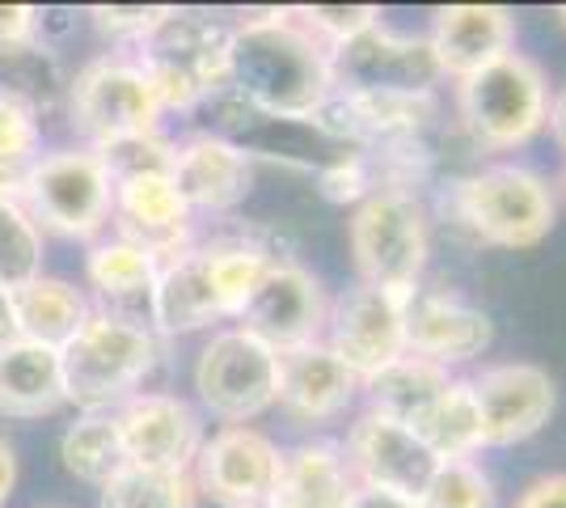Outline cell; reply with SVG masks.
Masks as SVG:
<instances>
[{
  "mask_svg": "<svg viewBox=\"0 0 566 508\" xmlns=\"http://www.w3.org/2000/svg\"><path fill=\"white\" fill-rule=\"evenodd\" d=\"M13 297V318H18V339H30V343H43V348H64L81 326L85 318L94 314L90 297L60 280V276H34L30 284L9 292Z\"/></svg>",
  "mask_w": 566,
  "mask_h": 508,
  "instance_id": "obj_25",
  "label": "cell"
},
{
  "mask_svg": "<svg viewBox=\"0 0 566 508\" xmlns=\"http://www.w3.org/2000/svg\"><path fill=\"white\" fill-rule=\"evenodd\" d=\"M347 242L359 284L410 301L431 259V220L423 199L410 187H377L355 204Z\"/></svg>",
  "mask_w": 566,
  "mask_h": 508,
  "instance_id": "obj_5",
  "label": "cell"
},
{
  "mask_svg": "<svg viewBox=\"0 0 566 508\" xmlns=\"http://www.w3.org/2000/svg\"><path fill=\"white\" fill-rule=\"evenodd\" d=\"M90 13H94V22L102 34L127 39V43L136 48L144 34L157 25V18H161L166 9H144V4H97V9H90Z\"/></svg>",
  "mask_w": 566,
  "mask_h": 508,
  "instance_id": "obj_36",
  "label": "cell"
},
{
  "mask_svg": "<svg viewBox=\"0 0 566 508\" xmlns=\"http://www.w3.org/2000/svg\"><path fill=\"white\" fill-rule=\"evenodd\" d=\"M18 339V318H13V297H9V289L0 284V352L9 348Z\"/></svg>",
  "mask_w": 566,
  "mask_h": 508,
  "instance_id": "obj_42",
  "label": "cell"
},
{
  "mask_svg": "<svg viewBox=\"0 0 566 508\" xmlns=\"http://www.w3.org/2000/svg\"><path fill=\"white\" fill-rule=\"evenodd\" d=\"M199 487L190 470H144L123 466L111 484L102 487V508H195Z\"/></svg>",
  "mask_w": 566,
  "mask_h": 508,
  "instance_id": "obj_30",
  "label": "cell"
},
{
  "mask_svg": "<svg viewBox=\"0 0 566 508\" xmlns=\"http://www.w3.org/2000/svg\"><path fill=\"white\" fill-rule=\"evenodd\" d=\"M22 208L30 220L69 242H94L115 217V178L90 145L39 153V162L25 174Z\"/></svg>",
  "mask_w": 566,
  "mask_h": 508,
  "instance_id": "obj_8",
  "label": "cell"
},
{
  "mask_svg": "<svg viewBox=\"0 0 566 508\" xmlns=\"http://www.w3.org/2000/svg\"><path fill=\"white\" fill-rule=\"evenodd\" d=\"M69 403L64 364L55 348L13 339L0 352V415L4 419H43Z\"/></svg>",
  "mask_w": 566,
  "mask_h": 508,
  "instance_id": "obj_24",
  "label": "cell"
},
{
  "mask_svg": "<svg viewBox=\"0 0 566 508\" xmlns=\"http://www.w3.org/2000/svg\"><path fill=\"white\" fill-rule=\"evenodd\" d=\"M115 238L148 250L157 263L178 259L195 246V212L178 195L169 169H144L115 183Z\"/></svg>",
  "mask_w": 566,
  "mask_h": 508,
  "instance_id": "obj_18",
  "label": "cell"
},
{
  "mask_svg": "<svg viewBox=\"0 0 566 508\" xmlns=\"http://www.w3.org/2000/svg\"><path fill=\"white\" fill-rule=\"evenodd\" d=\"M229 43L233 25L195 9H166L136 43V64L161 94L166 111H190L229 90Z\"/></svg>",
  "mask_w": 566,
  "mask_h": 508,
  "instance_id": "obj_4",
  "label": "cell"
},
{
  "mask_svg": "<svg viewBox=\"0 0 566 508\" xmlns=\"http://www.w3.org/2000/svg\"><path fill=\"white\" fill-rule=\"evenodd\" d=\"M283 449L254 424H229L203 440L190 479L220 508H266L280 479Z\"/></svg>",
  "mask_w": 566,
  "mask_h": 508,
  "instance_id": "obj_14",
  "label": "cell"
},
{
  "mask_svg": "<svg viewBox=\"0 0 566 508\" xmlns=\"http://www.w3.org/2000/svg\"><path fill=\"white\" fill-rule=\"evenodd\" d=\"M419 508H499V496L478 458H457L436 466L431 484L419 496Z\"/></svg>",
  "mask_w": 566,
  "mask_h": 508,
  "instance_id": "obj_34",
  "label": "cell"
},
{
  "mask_svg": "<svg viewBox=\"0 0 566 508\" xmlns=\"http://www.w3.org/2000/svg\"><path fill=\"white\" fill-rule=\"evenodd\" d=\"M161 94L132 55H102L90 60L69 85V120L90 141V148H106L136 136L161 132Z\"/></svg>",
  "mask_w": 566,
  "mask_h": 508,
  "instance_id": "obj_10",
  "label": "cell"
},
{
  "mask_svg": "<svg viewBox=\"0 0 566 508\" xmlns=\"http://www.w3.org/2000/svg\"><path fill=\"white\" fill-rule=\"evenodd\" d=\"M157 356L161 343L153 326L118 310H94L85 326L60 348L69 403L81 412H115L118 403L140 394V382L153 373Z\"/></svg>",
  "mask_w": 566,
  "mask_h": 508,
  "instance_id": "obj_3",
  "label": "cell"
},
{
  "mask_svg": "<svg viewBox=\"0 0 566 508\" xmlns=\"http://www.w3.org/2000/svg\"><path fill=\"white\" fill-rule=\"evenodd\" d=\"M39 162V115L0 97V195H18Z\"/></svg>",
  "mask_w": 566,
  "mask_h": 508,
  "instance_id": "obj_33",
  "label": "cell"
},
{
  "mask_svg": "<svg viewBox=\"0 0 566 508\" xmlns=\"http://www.w3.org/2000/svg\"><path fill=\"white\" fill-rule=\"evenodd\" d=\"M347 466H352L359 487H380V491H398L419 500L423 487L431 484L440 458L423 445V436L410 424H398L389 415L364 412L347 424V440H338Z\"/></svg>",
  "mask_w": 566,
  "mask_h": 508,
  "instance_id": "obj_16",
  "label": "cell"
},
{
  "mask_svg": "<svg viewBox=\"0 0 566 508\" xmlns=\"http://www.w3.org/2000/svg\"><path fill=\"white\" fill-rule=\"evenodd\" d=\"M326 314H331V297L322 289V280L308 267L275 255L233 326L259 335L275 352H292L322 339Z\"/></svg>",
  "mask_w": 566,
  "mask_h": 508,
  "instance_id": "obj_12",
  "label": "cell"
},
{
  "mask_svg": "<svg viewBox=\"0 0 566 508\" xmlns=\"http://www.w3.org/2000/svg\"><path fill=\"white\" fill-rule=\"evenodd\" d=\"M331 81L334 94H436L444 76L427 39L377 22L331 48Z\"/></svg>",
  "mask_w": 566,
  "mask_h": 508,
  "instance_id": "obj_11",
  "label": "cell"
},
{
  "mask_svg": "<svg viewBox=\"0 0 566 508\" xmlns=\"http://www.w3.org/2000/svg\"><path fill=\"white\" fill-rule=\"evenodd\" d=\"M195 398L199 407L229 424H250L280 403V352L241 326H220L195 361Z\"/></svg>",
  "mask_w": 566,
  "mask_h": 508,
  "instance_id": "obj_9",
  "label": "cell"
},
{
  "mask_svg": "<svg viewBox=\"0 0 566 508\" xmlns=\"http://www.w3.org/2000/svg\"><path fill=\"white\" fill-rule=\"evenodd\" d=\"M229 90L241 106L266 120L313 123L331 102V48L313 39L287 9L233 25L229 43Z\"/></svg>",
  "mask_w": 566,
  "mask_h": 508,
  "instance_id": "obj_1",
  "label": "cell"
},
{
  "mask_svg": "<svg viewBox=\"0 0 566 508\" xmlns=\"http://www.w3.org/2000/svg\"><path fill=\"white\" fill-rule=\"evenodd\" d=\"M60 458H64V470L72 479L94 487L111 484L127 466L115 412H85L76 424H69L64 436H60Z\"/></svg>",
  "mask_w": 566,
  "mask_h": 508,
  "instance_id": "obj_28",
  "label": "cell"
},
{
  "mask_svg": "<svg viewBox=\"0 0 566 508\" xmlns=\"http://www.w3.org/2000/svg\"><path fill=\"white\" fill-rule=\"evenodd\" d=\"M406 297H394L373 284H352L331 301L322 343L352 369L359 382H368L385 364L406 356Z\"/></svg>",
  "mask_w": 566,
  "mask_h": 508,
  "instance_id": "obj_13",
  "label": "cell"
},
{
  "mask_svg": "<svg viewBox=\"0 0 566 508\" xmlns=\"http://www.w3.org/2000/svg\"><path fill=\"white\" fill-rule=\"evenodd\" d=\"M169 178L190 212H233L254 187V166L229 136L195 132L169 153Z\"/></svg>",
  "mask_w": 566,
  "mask_h": 508,
  "instance_id": "obj_20",
  "label": "cell"
},
{
  "mask_svg": "<svg viewBox=\"0 0 566 508\" xmlns=\"http://www.w3.org/2000/svg\"><path fill=\"white\" fill-rule=\"evenodd\" d=\"M43 276V229L18 195H0V284L13 292Z\"/></svg>",
  "mask_w": 566,
  "mask_h": 508,
  "instance_id": "obj_31",
  "label": "cell"
},
{
  "mask_svg": "<svg viewBox=\"0 0 566 508\" xmlns=\"http://www.w3.org/2000/svg\"><path fill=\"white\" fill-rule=\"evenodd\" d=\"M444 81H465L499 55L516 51V18L503 4H444L427 34Z\"/></svg>",
  "mask_w": 566,
  "mask_h": 508,
  "instance_id": "obj_22",
  "label": "cell"
},
{
  "mask_svg": "<svg viewBox=\"0 0 566 508\" xmlns=\"http://www.w3.org/2000/svg\"><path fill=\"white\" fill-rule=\"evenodd\" d=\"M13 487H18V454H13V445L0 436V508L9 505Z\"/></svg>",
  "mask_w": 566,
  "mask_h": 508,
  "instance_id": "obj_41",
  "label": "cell"
},
{
  "mask_svg": "<svg viewBox=\"0 0 566 508\" xmlns=\"http://www.w3.org/2000/svg\"><path fill=\"white\" fill-rule=\"evenodd\" d=\"M457 115L473 145L486 153L533 145L549 115V76L533 55L507 51L495 64L457 81Z\"/></svg>",
  "mask_w": 566,
  "mask_h": 508,
  "instance_id": "obj_7",
  "label": "cell"
},
{
  "mask_svg": "<svg viewBox=\"0 0 566 508\" xmlns=\"http://www.w3.org/2000/svg\"><path fill=\"white\" fill-rule=\"evenodd\" d=\"M347 508H419V500L398 496V491H380V487H355Z\"/></svg>",
  "mask_w": 566,
  "mask_h": 508,
  "instance_id": "obj_39",
  "label": "cell"
},
{
  "mask_svg": "<svg viewBox=\"0 0 566 508\" xmlns=\"http://www.w3.org/2000/svg\"><path fill=\"white\" fill-rule=\"evenodd\" d=\"M355 475L338 440L313 436L283 449L280 479L266 508H347L355 496Z\"/></svg>",
  "mask_w": 566,
  "mask_h": 508,
  "instance_id": "obj_23",
  "label": "cell"
},
{
  "mask_svg": "<svg viewBox=\"0 0 566 508\" xmlns=\"http://www.w3.org/2000/svg\"><path fill=\"white\" fill-rule=\"evenodd\" d=\"M85 271H90V284L106 301H127V297H148L153 292L161 263L140 246L123 242V238H106V242L90 246Z\"/></svg>",
  "mask_w": 566,
  "mask_h": 508,
  "instance_id": "obj_29",
  "label": "cell"
},
{
  "mask_svg": "<svg viewBox=\"0 0 566 508\" xmlns=\"http://www.w3.org/2000/svg\"><path fill=\"white\" fill-rule=\"evenodd\" d=\"M512 508H566V470L542 475L524 487Z\"/></svg>",
  "mask_w": 566,
  "mask_h": 508,
  "instance_id": "obj_38",
  "label": "cell"
},
{
  "mask_svg": "<svg viewBox=\"0 0 566 508\" xmlns=\"http://www.w3.org/2000/svg\"><path fill=\"white\" fill-rule=\"evenodd\" d=\"M364 382L355 377L347 364L334 356L331 348L317 339L305 348L280 352V403L292 424L301 428H317L331 424L355 407Z\"/></svg>",
  "mask_w": 566,
  "mask_h": 508,
  "instance_id": "obj_21",
  "label": "cell"
},
{
  "mask_svg": "<svg viewBox=\"0 0 566 508\" xmlns=\"http://www.w3.org/2000/svg\"><path fill=\"white\" fill-rule=\"evenodd\" d=\"M558 22L566 25V4H558Z\"/></svg>",
  "mask_w": 566,
  "mask_h": 508,
  "instance_id": "obj_44",
  "label": "cell"
},
{
  "mask_svg": "<svg viewBox=\"0 0 566 508\" xmlns=\"http://www.w3.org/2000/svg\"><path fill=\"white\" fill-rule=\"evenodd\" d=\"M415 433L423 436V445L440 462L478 458L486 449V433H482V412H478L470 377H452L444 394L415 424Z\"/></svg>",
  "mask_w": 566,
  "mask_h": 508,
  "instance_id": "obj_27",
  "label": "cell"
},
{
  "mask_svg": "<svg viewBox=\"0 0 566 508\" xmlns=\"http://www.w3.org/2000/svg\"><path fill=\"white\" fill-rule=\"evenodd\" d=\"M287 13L326 48H338V43L355 39L359 30L380 22V9H368V4H305V9H287Z\"/></svg>",
  "mask_w": 566,
  "mask_h": 508,
  "instance_id": "obj_35",
  "label": "cell"
},
{
  "mask_svg": "<svg viewBox=\"0 0 566 508\" xmlns=\"http://www.w3.org/2000/svg\"><path fill=\"white\" fill-rule=\"evenodd\" d=\"M115 419L127 466H144V470H190L208 440L203 412L166 390L132 394L115 407Z\"/></svg>",
  "mask_w": 566,
  "mask_h": 508,
  "instance_id": "obj_15",
  "label": "cell"
},
{
  "mask_svg": "<svg viewBox=\"0 0 566 508\" xmlns=\"http://www.w3.org/2000/svg\"><path fill=\"white\" fill-rule=\"evenodd\" d=\"M452 212L478 242L499 250L542 246L558 225V191L520 162L482 166L452 187Z\"/></svg>",
  "mask_w": 566,
  "mask_h": 508,
  "instance_id": "obj_6",
  "label": "cell"
},
{
  "mask_svg": "<svg viewBox=\"0 0 566 508\" xmlns=\"http://www.w3.org/2000/svg\"><path fill=\"white\" fill-rule=\"evenodd\" d=\"M271 259L275 255L254 242H195L178 259L161 263V276L148 292L153 331L195 335L216 322H237Z\"/></svg>",
  "mask_w": 566,
  "mask_h": 508,
  "instance_id": "obj_2",
  "label": "cell"
},
{
  "mask_svg": "<svg viewBox=\"0 0 566 508\" xmlns=\"http://www.w3.org/2000/svg\"><path fill=\"white\" fill-rule=\"evenodd\" d=\"M470 382L478 412H482L486 449H503V445H520V440L537 436L558 407V386H554L549 369L533 361L486 364Z\"/></svg>",
  "mask_w": 566,
  "mask_h": 508,
  "instance_id": "obj_17",
  "label": "cell"
},
{
  "mask_svg": "<svg viewBox=\"0 0 566 508\" xmlns=\"http://www.w3.org/2000/svg\"><path fill=\"white\" fill-rule=\"evenodd\" d=\"M495 343V322L449 292H415L406 305V352L449 369L486 356Z\"/></svg>",
  "mask_w": 566,
  "mask_h": 508,
  "instance_id": "obj_19",
  "label": "cell"
},
{
  "mask_svg": "<svg viewBox=\"0 0 566 508\" xmlns=\"http://www.w3.org/2000/svg\"><path fill=\"white\" fill-rule=\"evenodd\" d=\"M545 132L554 136V145L566 153V85L549 94V115H545Z\"/></svg>",
  "mask_w": 566,
  "mask_h": 508,
  "instance_id": "obj_40",
  "label": "cell"
},
{
  "mask_svg": "<svg viewBox=\"0 0 566 508\" xmlns=\"http://www.w3.org/2000/svg\"><path fill=\"white\" fill-rule=\"evenodd\" d=\"M457 373L449 369H440V364L423 361V356H398L394 364H385L380 373H373L364 390H359V398H364V407L377 415H389V419H398V424H419L427 415V407L444 394Z\"/></svg>",
  "mask_w": 566,
  "mask_h": 508,
  "instance_id": "obj_26",
  "label": "cell"
},
{
  "mask_svg": "<svg viewBox=\"0 0 566 508\" xmlns=\"http://www.w3.org/2000/svg\"><path fill=\"white\" fill-rule=\"evenodd\" d=\"M558 191L566 195V166H563V178H558Z\"/></svg>",
  "mask_w": 566,
  "mask_h": 508,
  "instance_id": "obj_43",
  "label": "cell"
},
{
  "mask_svg": "<svg viewBox=\"0 0 566 508\" xmlns=\"http://www.w3.org/2000/svg\"><path fill=\"white\" fill-rule=\"evenodd\" d=\"M34 25H39V9H30V4H0V48L30 43Z\"/></svg>",
  "mask_w": 566,
  "mask_h": 508,
  "instance_id": "obj_37",
  "label": "cell"
},
{
  "mask_svg": "<svg viewBox=\"0 0 566 508\" xmlns=\"http://www.w3.org/2000/svg\"><path fill=\"white\" fill-rule=\"evenodd\" d=\"M55 90H60V73L51 55H43L34 43L0 48V97L39 115V106H48Z\"/></svg>",
  "mask_w": 566,
  "mask_h": 508,
  "instance_id": "obj_32",
  "label": "cell"
}]
</instances>
